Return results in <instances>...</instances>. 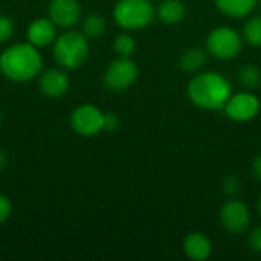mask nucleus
I'll return each instance as SVG.
<instances>
[{
	"mask_svg": "<svg viewBox=\"0 0 261 261\" xmlns=\"http://www.w3.org/2000/svg\"><path fill=\"white\" fill-rule=\"evenodd\" d=\"M139 76V67L130 57L113 60L104 72V84L112 92H124L132 87Z\"/></svg>",
	"mask_w": 261,
	"mask_h": 261,
	"instance_id": "6",
	"label": "nucleus"
},
{
	"mask_svg": "<svg viewBox=\"0 0 261 261\" xmlns=\"http://www.w3.org/2000/svg\"><path fill=\"white\" fill-rule=\"evenodd\" d=\"M216 5L222 14L232 18H242L255 9L258 0H216Z\"/></svg>",
	"mask_w": 261,
	"mask_h": 261,
	"instance_id": "15",
	"label": "nucleus"
},
{
	"mask_svg": "<svg viewBox=\"0 0 261 261\" xmlns=\"http://www.w3.org/2000/svg\"><path fill=\"white\" fill-rule=\"evenodd\" d=\"M81 6L78 0H50L49 18L60 28H72L80 21Z\"/></svg>",
	"mask_w": 261,
	"mask_h": 261,
	"instance_id": "11",
	"label": "nucleus"
},
{
	"mask_svg": "<svg viewBox=\"0 0 261 261\" xmlns=\"http://www.w3.org/2000/svg\"><path fill=\"white\" fill-rule=\"evenodd\" d=\"M2 121H3V116H2V112H0V125H2Z\"/></svg>",
	"mask_w": 261,
	"mask_h": 261,
	"instance_id": "29",
	"label": "nucleus"
},
{
	"mask_svg": "<svg viewBox=\"0 0 261 261\" xmlns=\"http://www.w3.org/2000/svg\"><path fill=\"white\" fill-rule=\"evenodd\" d=\"M222 190L228 196H234L240 191V180L236 176H226L222 182Z\"/></svg>",
	"mask_w": 261,
	"mask_h": 261,
	"instance_id": "22",
	"label": "nucleus"
},
{
	"mask_svg": "<svg viewBox=\"0 0 261 261\" xmlns=\"http://www.w3.org/2000/svg\"><path fill=\"white\" fill-rule=\"evenodd\" d=\"M258 211H260V214H261V196H260V200H258Z\"/></svg>",
	"mask_w": 261,
	"mask_h": 261,
	"instance_id": "28",
	"label": "nucleus"
},
{
	"mask_svg": "<svg viewBox=\"0 0 261 261\" xmlns=\"http://www.w3.org/2000/svg\"><path fill=\"white\" fill-rule=\"evenodd\" d=\"M8 164H9V158H8V153L3 150V148H0V171H3L6 167H8Z\"/></svg>",
	"mask_w": 261,
	"mask_h": 261,
	"instance_id": "27",
	"label": "nucleus"
},
{
	"mask_svg": "<svg viewBox=\"0 0 261 261\" xmlns=\"http://www.w3.org/2000/svg\"><path fill=\"white\" fill-rule=\"evenodd\" d=\"M14 35V21L11 17L0 14V44L6 43Z\"/></svg>",
	"mask_w": 261,
	"mask_h": 261,
	"instance_id": "21",
	"label": "nucleus"
},
{
	"mask_svg": "<svg viewBox=\"0 0 261 261\" xmlns=\"http://www.w3.org/2000/svg\"><path fill=\"white\" fill-rule=\"evenodd\" d=\"M206 61H208V50L206 49L191 47L182 54V57L179 60V66L184 72L193 73V72L200 70L206 64Z\"/></svg>",
	"mask_w": 261,
	"mask_h": 261,
	"instance_id": "16",
	"label": "nucleus"
},
{
	"mask_svg": "<svg viewBox=\"0 0 261 261\" xmlns=\"http://www.w3.org/2000/svg\"><path fill=\"white\" fill-rule=\"evenodd\" d=\"M38 78V90L41 95L47 98H61L67 93L70 87L69 75L63 67H52L40 72Z\"/></svg>",
	"mask_w": 261,
	"mask_h": 261,
	"instance_id": "10",
	"label": "nucleus"
},
{
	"mask_svg": "<svg viewBox=\"0 0 261 261\" xmlns=\"http://www.w3.org/2000/svg\"><path fill=\"white\" fill-rule=\"evenodd\" d=\"M156 15L150 0H119L113 8V18L125 31H139L147 28Z\"/></svg>",
	"mask_w": 261,
	"mask_h": 261,
	"instance_id": "4",
	"label": "nucleus"
},
{
	"mask_svg": "<svg viewBox=\"0 0 261 261\" xmlns=\"http://www.w3.org/2000/svg\"><path fill=\"white\" fill-rule=\"evenodd\" d=\"M107 21L101 14H89L83 20V34L87 38H98L106 32Z\"/></svg>",
	"mask_w": 261,
	"mask_h": 261,
	"instance_id": "17",
	"label": "nucleus"
},
{
	"mask_svg": "<svg viewBox=\"0 0 261 261\" xmlns=\"http://www.w3.org/2000/svg\"><path fill=\"white\" fill-rule=\"evenodd\" d=\"M191 102L203 110H222L232 95L228 78L217 72L197 73L187 87Z\"/></svg>",
	"mask_w": 261,
	"mask_h": 261,
	"instance_id": "2",
	"label": "nucleus"
},
{
	"mask_svg": "<svg viewBox=\"0 0 261 261\" xmlns=\"http://www.w3.org/2000/svg\"><path fill=\"white\" fill-rule=\"evenodd\" d=\"M119 127V118L116 113L113 112H109V113H104V125H102V130L104 132H115L118 130Z\"/></svg>",
	"mask_w": 261,
	"mask_h": 261,
	"instance_id": "24",
	"label": "nucleus"
},
{
	"mask_svg": "<svg viewBox=\"0 0 261 261\" xmlns=\"http://www.w3.org/2000/svg\"><path fill=\"white\" fill-rule=\"evenodd\" d=\"M57 24L50 18H37L31 21L26 29V40L28 43L34 44L35 47H47L54 44L57 34Z\"/></svg>",
	"mask_w": 261,
	"mask_h": 261,
	"instance_id": "12",
	"label": "nucleus"
},
{
	"mask_svg": "<svg viewBox=\"0 0 261 261\" xmlns=\"http://www.w3.org/2000/svg\"><path fill=\"white\" fill-rule=\"evenodd\" d=\"M239 81L248 90H255L261 86V70L255 64H245L239 70Z\"/></svg>",
	"mask_w": 261,
	"mask_h": 261,
	"instance_id": "18",
	"label": "nucleus"
},
{
	"mask_svg": "<svg viewBox=\"0 0 261 261\" xmlns=\"http://www.w3.org/2000/svg\"><path fill=\"white\" fill-rule=\"evenodd\" d=\"M249 248L255 254H261V225L254 228L252 232L249 234Z\"/></svg>",
	"mask_w": 261,
	"mask_h": 261,
	"instance_id": "25",
	"label": "nucleus"
},
{
	"mask_svg": "<svg viewBox=\"0 0 261 261\" xmlns=\"http://www.w3.org/2000/svg\"><path fill=\"white\" fill-rule=\"evenodd\" d=\"M104 113L92 104L78 106L70 115V127L80 136H95L102 132Z\"/></svg>",
	"mask_w": 261,
	"mask_h": 261,
	"instance_id": "7",
	"label": "nucleus"
},
{
	"mask_svg": "<svg viewBox=\"0 0 261 261\" xmlns=\"http://www.w3.org/2000/svg\"><path fill=\"white\" fill-rule=\"evenodd\" d=\"M243 37L251 46L261 47V15H254L246 21L243 28Z\"/></svg>",
	"mask_w": 261,
	"mask_h": 261,
	"instance_id": "19",
	"label": "nucleus"
},
{
	"mask_svg": "<svg viewBox=\"0 0 261 261\" xmlns=\"http://www.w3.org/2000/svg\"><path fill=\"white\" fill-rule=\"evenodd\" d=\"M113 49L119 57H132L136 49V41L130 34H119L113 41Z\"/></svg>",
	"mask_w": 261,
	"mask_h": 261,
	"instance_id": "20",
	"label": "nucleus"
},
{
	"mask_svg": "<svg viewBox=\"0 0 261 261\" xmlns=\"http://www.w3.org/2000/svg\"><path fill=\"white\" fill-rule=\"evenodd\" d=\"M184 252L188 258L196 261L206 260L213 252V245L205 234L193 232L184 240Z\"/></svg>",
	"mask_w": 261,
	"mask_h": 261,
	"instance_id": "13",
	"label": "nucleus"
},
{
	"mask_svg": "<svg viewBox=\"0 0 261 261\" xmlns=\"http://www.w3.org/2000/svg\"><path fill=\"white\" fill-rule=\"evenodd\" d=\"M52 54L55 58V63L66 69L73 70L83 66L89 57V41L87 37L83 32L76 31H66L60 34L54 44H52Z\"/></svg>",
	"mask_w": 261,
	"mask_h": 261,
	"instance_id": "3",
	"label": "nucleus"
},
{
	"mask_svg": "<svg viewBox=\"0 0 261 261\" xmlns=\"http://www.w3.org/2000/svg\"><path fill=\"white\" fill-rule=\"evenodd\" d=\"M156 15L165 24H176L185 18L187 8L182 0H164L159 3Z\"/></svg>",
	"mask_w": 261,
	"mask_h": 261,
	"instance_id": "14",
	"label": "nucleus"
},
{
	"mask_svg": "<svg viewBox=\"0 0 261 261\" xmlns=\"http://www.w3.org/2000/svg\"><path fill=\"white\" fill-rule=\"evenodd\" d=\"M261 102L257 95L251 92H242L237 95H231L226 106L223 107L225 115L237 122H248L254 119L260 113Z\"/></svg>",
	"mask_w": 261,
	"mask_h": 261,
	"instance_id": "9",
	"label": "nucleus"
},
{
	"mask_svg": "<svg viewBox=\"0 0 261 261\" xmlns=\"http://www.w3.org/2000/svg\"><path fill=\"white\" fill-rule=\"evenodd\" d=\"M243 49L240 34L229 26H219L206 38V50L217 60H232Z\"/></svg>",
	"mask_w": 261,
	"mask_h": 261,
	"instance_id": "5",
	"label": "nucleus"
},
{
	"mask_svg": "<svg viewBox=\"0 0 261 261\" xmlns=\"http://www.w3.org/2000/svg\"><path fill=\"white\" fill-rule=\"evenodd\" d=\"M12 214V203L8 196L0 194V225L5 223Z\"/></svg>",
	"mask_w": 261,
	"mask_h": 261,
	"instance_id": "23",
	"label": "nucleus"
},
{
	"mask_svg": "<svg viewBox=\"0 0 261 261\" xmlns=\"http://www.w3.org/2000/svg\"><path fill=\"white\" fill-rule=\"evenodd\" d=\"M43 70V57L31 43H15L0 54V72L14 83H29Z\"/></svg>",
	"mask_w": 261,
	"mask_h": 261,
	"instance_id": "1",
	"label": "nucleus"
},
{
	"mask_svg": "<svg viewBox=\"0 0 261 261\" xmlns=\"http://www.w3.org/2000/svg\"><path fill=\"white\" fill-rule=\"evenodd\" d=\"M222 226L231 234H242L251 225V213L246 203L237 199L225 202L219 211Z\"/></svg>",
	"mask_w": 261,
	"mask_h": 261,
	"instance_id": "8",
	"label": "nucleus"
},
{
	"mask_svg": "<svg viewBox=\"0 0 261 261\" xmlns=\"http://www.w3.org/2000/svg\"><path fill=\"white\" fill-rule=\"evenodd\" d=\"M252 171H254V174H255V177L261 180V154H258L255 159H254V162H252Z\"/></svg>",
	"mask_w": 261,
	"mask_h": 261,
	"instance_id": "26",
	"label": "nucleus"
}]
</instances>
